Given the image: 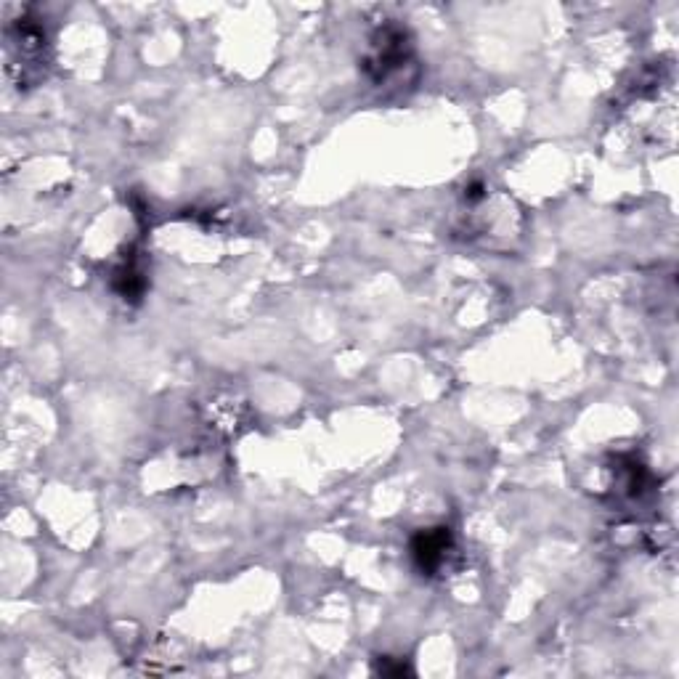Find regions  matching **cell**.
I'll return each instance as SVG.
<instances>
[{
  "mask_svg": "<svg viewBox=\"0 0 679 679\" xmlns=\"http://www.w3.org/2000/svg\"><path fill=\"white\" fill-rule=\"evenodd\" d=\"M409 555H412L414 565L422 576H435L449 565V557L454 555V536L451 528L435 526L422 528L412 536L409 544Z\"/></svg>",
  "mask_w": 679,
  "mask_h": 679,
  "instance_id": "7a4b0ae2",
  "label": "cell"
},
{
  "mask_svg": "<svg viewBox=\"0 0 679 679\" xmlns=\"http://www.w3.org/2000/svg\"><path fill=\"white\" fill-rule=\"evenodd\" d=\"M115 290L123 295L125 300H136L144 292V276L138 271L136 263H125L115 271Z\"/></svg>",
  "mask_w": 679,
  "mask_h": 679,
  "instance_id": "3957f363",
  "label": "cell"
},
{
  "mask_svg": "<svg viewBox=\"0 0 679 679\" xmlns=\"http://www.w3.org/2000/svg\"><path fill=\"white\" fill-rule=\"evenodd\" d=\"M414 59V46L409 32L401 24H385L372 35L369 43V54L364 56V72L372 83L382 85L401 69H406Z\"/></svg>",
  "mask_w": 679,
  "mask_h": 679,
  "instance_id": "6da1fadb",
  "label": "cell"
},
{
  "mask_svg": "<svg viewBox=\"0 0 679 679\" xmlns=\"http://www.w3.org/2000/svg\"><path fill=\"white\" fill-rule=\"evenodd\" d=\"M377 674H382V677H404V674H412V669L404 661L393 664V658H380L377 661Z\"/></svg>",
  "mask_w": 679,
  "mask_h": 679,
  "instance_id": "277c9868",
  "label": "cell"
}]
</instances>
